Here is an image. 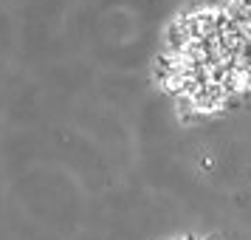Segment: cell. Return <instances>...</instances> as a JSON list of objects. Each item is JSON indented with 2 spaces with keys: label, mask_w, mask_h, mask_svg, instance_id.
<instances>
[{
  "label": "cell",
  "mask_w": 251,
  "mask_h": 240,
  "mask_svg": "<svg viewBox=\"0 0 251 240\" xmlns=\"http://www.w3.org/2000/svg\"><path fill=\"white\" fill-rule=\"evenodd\" d=\"M170 85L201 110L251 88V28L223 12L181 23L170 54Z\"/></svg>",
  "instance_id": "1"
},
{
  "label": "cell",
  "mask_w": 251,
  "mask_h": 240,
  "mask_svg": "<svg viewBox=\"0 0 251 240\" xmlns=\"http://www.w3.org/2000/svg\"><path fill=\"white\" fill-rule=\"evenodd\" d=\"M246 6H249V12H251V0H246Z\"/></svg>",
  "instance_id": "2"
}]
</instances>
